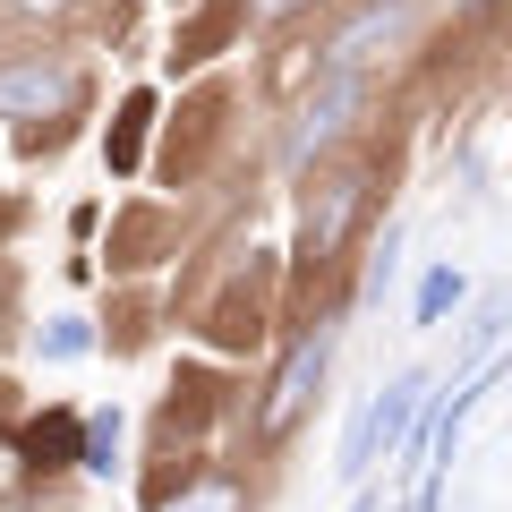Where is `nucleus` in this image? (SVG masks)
<instances>
[{"label": "nucleus", "mask_w": 512, "mask_h": 512, "mask_svg": "<svg viewBox=\"0 0 512 512\" xmlns=\"http://www.w3.org/2000/svg\"><path fill=\"white\" fill-rule=\"evenodd\" d=\"M427 402H436V393H427V376H419V367H402V376H393L376 402L350 419V436H342V478H350V487H359V478L376 470L384 453H419V419H427Z\"/></svg>", "instance_id": "1"}, {"label": "nucleus", "mask_w": 512, "mask_h": 512, "mask_svg": "<svg viewBox=\"0 0 512 512\" xmlns=\"http://www.w3.org/2000/svg\"><path fill=\"white\" fill-rule=\"evenodd\" d=\"M86 350H94L86 316H52V333H43V359H86Z\"/></svg>", "instance_id": "11"}, {"label": "nucleus", "mask_w": 512, "mask_h": 512, "mask_svg": "<svg viewBox=\"0 0 512 512\" xmlns=\"http://www.w3.org/2000/svg\"><path fill=\"white\" fill-rule=\"evenodd\" d=\"M256 9H265V18H282V9H299V0H256Z\"/></svg>", "instance_id": "14"}, {"label": "nucleus", "mask_w": 512, "mask_h": 512, "mask_svg": "<svg viewBox=\"0 0 512 512\" xmlns=\"http://www.w3.org/2000/svg\"><path fill=\"white\" fill-rule=\"evenodd\" d=\"M367 103V86H359V69H325V86L308 94V111H299V128H291V154L299 163H308L316 146H333V137H342L350 128V111Z\"/></svg>", "instance_id": "3"}, {"label": "nucleus", "mask_w": 512, "mask_h": 512, "mask_svg": "<svg viewBox=\"0 0 512 512\" xmlns=\"http://www.w3.org/2000/svg\"><path fill=\"white\" fill-rule=\"evenodd\" d=\"M461 291H470V282H461V265H436V274L419 282V308H410V316H419V325H444V316L461 308Z\"/></svg>", "instance_id": "7"}, {"label": "nucleus", "mask_w": 512, "mask_h": 512, "mask_svg": "<svg viewBox=\"0 0 512 512\" xmlns=\"http://www.w3.org/2000/svg\"><path fill=\"white\" fill-rule=\"evenodd\" d=\"M359 188H367V171H333V180L308 188V214H299V256H308V265H325V256L342 248L350 214H359Z\"/></svg>", "instance_id": "2"}, {"label": "nucleus", "mask_w": 512, "mask_h": 512, "mask_svg": "<svg viewBox=\"0 0 512 512\" xmlns=\"http://www.w3.org/2000/svg\"><path fill=\"white\" fill-rule=\"evenodd\" d=\"M60 103H69V69H52V60H9L0 69V120H43Z\"/></svg>", "instance_id": "4"}, {"label": "nucleus", "mask_w": 512, "mask_h": 512, "mask_svg": "<svg viewBox=\"0 0 512 512\" xmlns=\"http://www.w3.org/2000/svg\"><path fill=\"white\" fill-rule=\"evenodd\" d=\"M9 9H35V18H43V9H60V0H9Z\"/></svg>", "instance_id": "15"}, {"label": "nucleus", "mask_w": 512, "mask_h": 512, "mask_svg": "<svg viewBox=\"0 0 512 512\" xmlns=\"http://www.w3.org/2000/svg\"><path fill=\"white\" fill-rule=\"evenodd\" d=\"M0 512H35V504H18V495H9V504H0Z\"/></svg>", "instance_id": "16"}, {"label": "nucleus", "mask_w": 512, "mask_h": 512, "mask_svg": "<svg viewBox=\"0 0 512 512\" xmlns=\"http://www.w3.org/2000/svg\"><path fill=\"white\" fill-rule=\"evenodd\" d=\"M163 512H239V487L231 478H197V487H180Z\"/></svg>", "instance_id": "8"}, {"label": "nucleus", "mask_w": 512, "mask_h": 512, "mask_svg": "<svg viewBox=\"0 0 512 512\" xmlns=\"http://www.w3.org/2000/svg\"><path fill=\"white\" fill-rule=\"evenodd\" d=\"M393 274H402V231H384V248H376V265H367V291H393Z\"/></svg>", "instance_id": "12"}, {"label": "nucleus", "mask_w": 512, "mask_h": 512, "mask_svg": "<svg viewBox=\"0 0 512 512\" xmlns=\"http://www.w3.org/2000/svg\"><path fill=\"white\" fill-rule=\"evenodd\" d=\"M325 359H333V333H316V342H299V350H291V367L274 376V402H265V427H274V436L299 419V410H308V393L325 384Z\"/></svg>", "instance_id": "5"}, {"label": "nucleus", "mask_w": 512, "mask_h": 512, "mask_svg": "<svg viewBox=\"0 0 512 512\" xmlns=\"http://www.w3.org/2000/svg\"><path fill=\"white\" fill-rule=\"evenodd\" d=\"M120 453V410H86V470H111Z\"/></svg>", "instance_id": "10"}, {"label": "nucleus", "mask_w": 512, "mask_h": 512, "mask_svg": "<svg viewBox=\"0 0 512 512\" xmlns=\"http://www.w3.org/2000/svg\"><path fill=\"white\" fill-rule=\"evenodd\" d=\"M146 94H128V111H120V128H111V171H128V163H137V137H146Z\"/></svg>", "instance_id": "9"}, {"label": "nucleus", "mask_w": 512, "mask_h": 512, "mask_svg": "<svg viewBox=\"0 0 512 512\" xmlns=\"http://www.w3.org/2000/svg\"><path fill=\"white\" fill-rule=\"evenodd\" d=\"M239 9H248V0H205L197 18L180 26V52H171V60H180V69H188V60H214V52H222V35L239 26Z\"/></svg>", "instance_id": "6"}, {"label": "nucleus", "mask_w": 512, "mask_h": 512, "mask_svg": "<svg viewBox=\"0 0 512 512\" xmlns=\"http://www.w3.org/2000/svg\"><path fill=\"white\" fill-rule=\"evenodd\" d=\"M69 436H77V427L52 419V427H35V436H26V453H35V461H43V453H69Z\"/></svg>", "instance_id": "13"}]
</instances>
